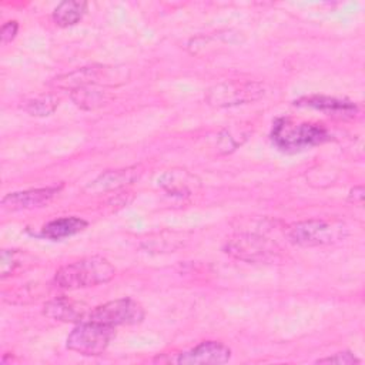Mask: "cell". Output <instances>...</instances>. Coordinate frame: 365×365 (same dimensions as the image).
I'll use <instances>...</instances> for the list:
<instances>
[{
	"label": "cell",
	"instance_id": "cell-1",
	"mask_svg": "<svg viewBox=\"0 0 365 365\" xmlns=\"http://www.w3.org/2000/svg\"><path fill=\"white\" fill-rule=\"evenodd\" d=\"M331 138L329 131L319 123H295L289 118L279 117L274 121L271 130L272 144L284 153H297Z\"/></svg>",
	"mask_w": 365,
	"mask_h": 365
},
{
	"label": "cell",
	"instance_id": "cell-2",
	"mask_svg": "<svg viewBox=\"0 0 365 365\" xmlns=\"http://www.w3.org/2000/svg\"><path fill=\"white\" fill-rule=\"evenodd\" d=\"M115 275V268L104 257H87L76 262L63 265L54 275L57 287L64 289H78L96 287L111 281Z\"/></svg>",
	"mask_w": 365,
	"mask_h": 365
},
{
	"label": "cell",
	"instance_id": "cell-3",
	"mask_svg": "<svg viewBox=\"0 0 365 365\" xmlns=\"http://www.w3.org/2000/svg\"><path fill=\"white\" fill-rule=\"evenodd\" d=\"M265 94L264 84L251 80H228L212 86L205 101L217 108L235 107L259 100Z\"/></svg>",
	"mask_w": 365,
	"mask_h": 365
},
{
	"label": "cell",
	"instance_id": "cell-4",
	"mask_svg": "<svg viewBox=\"0 0 365 365\" xmlns=\"http://www.w3.org/2000/svg\"><path fill=\"white\" fill-rule=\"evenodd\" d=\"M113 338L114 328L93 321H83L67 336V348L80 355L96 356L107 349Z\"/></svg>",
	"mask_w": 365,
	"mask_h": 365
},
{
	"label": "cell",
	"instance_id": "cell-5",
	"mask_svg": "<svg viewBox=\"0 0 365 365\" xmlns=\"http://www.w3.org/2000/svg\"><path fill=\"white\" fill-rule=\"evenodd\" d=\"M287 238L301 247L327 245L345 237V228L341 224H332L324 220H308L294 222L285 230Z\"/></svg>",
	"mask_w": 365,
	"mask_h": 365
},
{
	"label": "cell",
	"instance_id": "cell-6",
	"mask_svg": "<svg viewBox=\"0 0 365 365\" xmlns=\"http://www.w3.org/2000/svg\"><path fill=\"white\" fill-rule=\"evenodd\" d=\"M224 251L232 258L245 262H271L279 254L275 242L257 234L234 235L225 242Z\"/></svg>",
	"mask_w": 365,
	"mask_h": 365
},
{
	"label": "cell",
	"instance_id": "cell-7",
	"mask_svg": "<svg viewBox=\"0 0 365 365\" xmlns=\"http://www.w3.org/2000/svg\"><path fill=\"white\" fill-rule=\"evenodd\" d=\"M144 318L143 307L131 298H118L91 309L84 321L98 322L111 328L118 325H134Z\"/></svg>",
	"mask_w": 365,
	"mask_h": 365
},
{
	"label": "cell",
	"instance_id": "cell-8",
	"mask_svg": "<svg viewBox=\"0 0 365 365\" xmlns=\"http://www.w3.org/2000/svg\"><path fill=\"white\" fill-rule=\"evenodd\" d=\"M125 68L118 67H108V66H91L83 67L66 76L56 78V86L61 88H70L71 91L78 87L86 86H117L127 81Z\"/></svg>",
	"mask_w": 365,
	"mask_h": 365
},
{
	"label": "cell",
	"instance_id": "cell-9",
	"mask_svg": "<svg viewBox=\"0 0 365 365\" xmlns=\"http://www.w3.org/2000/svg\"><path fill=\"white\" fill-rule=\"evenodd\" d=\"M231 358V349L217 341H205L178 354L177 364H225Z\"/></svg>",
	"mask_w": 365,
	"mask_h": 365
},
{
	"label": "cell",
	"instance_id": "cell-10",
	"mask_svg": "<svg viewBox=\"0 0 365 365\" xmlns=\"http://www.w3.org/2000/svg\"><path fill=\"white\" fill-rule=\"evenodd\" d=\"M58 191H60V187H46V188L10 192L1 200V205L10 211L38 208V207L47 205Z\"/></svg>",
	"mask_w": 365,
	"mask_h": 365
},
{
	"label": "cell",
	"instance_id": "cell-11",
	"mask_svg": "<svg viewBox=\"0 0 365 365\" xmlns=\"http://www.w3.org/2000/svg\"><path fill=\"white\" fill-rule=\"evenodd\" d=\"M138 175H140V171L135 165L127 167V168H120V170H107L106 173L100 174L96 180H93L86 187V191L98 194V192L118 190L127 184L134 182L138 178Z\"/></svg>",
	"mask_w": 365,
	"mask_h": 365
},
{
	"label": "cell",
	"instance_id": "cell-12",
	"mask_svg": "<svg viewBox=\"0 0 365 365\" xmlns=\"http://www.w3.org/2000/svg\"><path fill=\"white\" fill-rule=\"evenodd\" d=\"M43 314L54 321L83 322L88 312H86V309L77 302L66 297H57L44 305Z\"/></svg>",
	"mask_w": 365,
	"mask_h": 365
},
{
	"label": "cell",
	"instance_id": "cell-13",
	"mask_svg": "<svg viewBox=\"0 0 365 365\" xmlns=\"http://www.w3.org/2000/svg\"><path fill=\"white\" fill-rule=\"evenodd\" d=\"M297 106L302 107H311L315 110H321L325 113H332V114H354L356 111V106L349 101V100H342L336 97H328V96H308L302 97L295 101Z\"/></svg>",
	"mask_w": 365,
	"mask_h": 365
},
{
	"label": "cell",
	"instance_id": "cell-14",
	"mask_svg": "<svg viewBox=\"0 0 365 365\" xmlns=\"http://www.w3.org/2000/svg\"><path fill=\"white\" fill-rule=\"evenodd\" d=\"M87 221L78 217H63L53 220L47 222L41 228V237L51 240V241H60L67 237H73L83 230H86Z\"/></svg>",
	"mask_w": 365,
	"mask_h": 365
},
{
	"label": "cell",
	"instance_id": "cell-15",
	"mask_svg": "<svg viewBox=\"0 0 365 365\" xmlns=\"http://www.w3.org/2000/svg\"><path fill=\"white\" fill-rule=\"evenodd\" d=\"M87 11V3L86 1H77V0H68L61 1L53 11V19L57 26L60 27H68L77 24L83 16Z\"/></svg>",
	"mask_w": 365,
	"mask_h": 365
},
{
	"label": "cell",
	"instance_id": "cell-16",
	"mask_svg": "<svg viewBox=\"0 0 365 365\" xmlns=\"http://www.w3.org/2000/svg\"><path fill=\"white\" fill-rule=\"evenodd\" d=\"M71 100L83 110H94L110 100L107 91L96 88V86L78 87L71 91Z\"/></svg>",
	"mask_w": 365,
	"mask_h": 365
},
{
	"label": "cell",
	"instance_id": "cell-17",
	"mask_svg": "<svg viewBox=\"0 0 365 365\" xmlns=\"http://www.w3.org/2000/svg\"><path fill=\"white\" fill-rule=\"evenodd\" d=\"M190 182H194V177L190 175L187 171H168L161 178H158V184L170 191L171 194L187 195L190 194Z\"/></svg>",
	"mask_w": 365,
	"mask_h": 365
},
{
	"label": "cell",
	"instance_id": "cell-18",
	"mask_svg": "<svg viewBox=\"0 0 365 365\" xmlns=\"http://www.w3.org/2000/svg\"><path fill=\"white\" fill-rule=\"evenodd\" d=\"M58 107V98L54 94L37 96L24 104V110L34 117H46L56 111Z\"/></svg>",
	"mask_w": 365,
	"mask_h": 365
},
{
	"label": "cell",
	"instance_id": "cell-19",
	"mask_svg": "<svg viewBox=\"0 0 365 365\" xmlns=\"http://www.w3.org/2000/svg\"><path fill=\"white\" fill-rule=\"evenodd\" d=\"M24 254L19 250H3L0 254V275L6 278L23 265Z\"/></svg>",
	"mask_w": 365,
	"mask_h": 365
},
{
	"label": "cell",
	"instance_id": "cell-20",
	"mask_svg": "<svg viewBox=\"0 0 365 365\" xmlns=\"http://www.w3.org/2000/svg\"><path fill=\"white\" fill-rule=\"evenodd\" d=\"M361 359L356 358L352 352L344 351V352H336L334 355H329L327 358L317 359V364H336V365H354L359 364Z\"/></svg>",
	"mask_w": 365,
	"mask_h": 365
},
{
	"label": "cell",
	"instance_id": "cell-21",
	"mask_svg": "<svg viewBox=\"0 0 365 365\" xmlns=\"http://www.w3.org/2000/svg\"><path fill=\"white\" fill-rule=\"evenodd\" d=\"M17 30H19V24L17 21H7L1 26V31H0V37H1V43L6 44V43H10L16 34H17Z\"/></svg>",
	"mask_w": 365,
	"mask_h": 365
},
{
	"label": "cell",
	"instance_id": "cell-22",
	"mask_svg": "<svg viewBox=\"0 0 365 365\" xmlns=\"http://www.w3.org/2000/svg\"><path fill=\"white\" fill-rule=\"evenodd\" d=\"M362 200H364V188H362L361 185H359V187H354V188L349 191V201L361 204Z\"/></svg>",
	"mask_w": 365,
	"mask_h": 365
}]
</instances>
